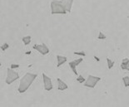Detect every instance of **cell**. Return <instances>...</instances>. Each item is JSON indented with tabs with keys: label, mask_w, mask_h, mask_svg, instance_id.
<instances>
[{
	"label": "cell",
	"mask_w": 129,
	"mask_h": 107,
	"mask_svg": "<svg viewBox=\"0 0 129 107\" xmlns=\"http://www.w3.org/2000/svg\"><path fill=\"white\" fill-rule=\"evenodd\" d=\"M9 47V45L8 44V43H4L2 46H1V49H2V51H5L7 50L8 48Z\"/></svg>",
	"instance_id": "15"
},
{
	"label": "cell",
	"mask_w": 129,
	"mask_h": 107,
	"mask_svg": "<svg viewBox=\"0 0 129 107\" xmlns=\"http://www.w3.org/2000/svg\"><path fill=\"white\" fill-rule=\"evenodd\" d=\"M107 37L102 32H99V34L98 36V39H106Z\"/></svg>",
	"instance_id": "16"
},
{
	"label": "cell",
	"mask_w": 129,
	"mask_h": 107,
	"mask_svg": "<svg viewBox=\"0 0 129 107\" xmlns=\"http://www.w3.org/2000/svg\"><path fill=\"white\" fill-rule=\"evenodd\" d=\"M107 62H108V69H112V67H113L114 64H115V62L113 61H112L111 59H109L108 57L107 58Z\"/></svg>",
	"instance_id": "13"
},
{
	"label": "cell",
	"mask_w": 129,
	"mask_h": 107,
	"mask_svg": "<svg viewBox=\"0 0 129 107\" xmlns=\"http://www.w3.org/2000/svg\"><path fill=\"white\" fill-rule=\"evenodd\" d=\"M100 81H101V78L98 77V76L89 75L87 76V79L86 80V81L84 82L83 86L85 87H88V88H94L96 86V85L98 84V82Z\"/></svg>",
	"instance_id": "4"
},
{
	"label": "cell",
	"mask_w": 129,
	"mask_h": 107,
	"mask_svg": "<svg viewBox=\"0 0 129 107\" xmlns=\"http://www.w3.org/2000/svg\"><path fill=\"white\" fill-rule=\"evenodd\" d=\"M62 4V5L64 6L66 10L68 11V13H70L72 10V6L73 4V0H61L60 1Z\"/></svg>",
	"instance_id": "7"
},
{
	"label": "cell",
	"mask_w": 129,
	"mask_h": 107,
	"mask_svg": "<svg viewBox=\"0 0 129 107\" xmlns=\"http://www.w3.org/2000/svg\"><path fill=\"white\" fill-rule=\"evenodd\" d=\"M18 67H19V65H18V64L11 65V68H12V69H15V68H18Z\"/></svg>",
	"instance_id": "19"
},
{
	"label": "cell",
	"mask_w": 129,
	"mask_h": 107,
	"mask_svg": "<svg viewBox=\"0 0 129 107\" xmlns=\"http://www.w3.org/2000/svg\"><path fill=\"white\" fill-rule=\"evenodd\" d=\"M31 39H32L31 36H26V37H23V38H22V41L23 42L24 45L28 46L29 43L31 42Z\"/></svg>",
	"instance_id": "11"
},
{
	"label": "cell",
	"mask_w": 129,
	"mask_h": 107,
	"mask_svg": "<svg viewBox=\"0 0 129 107\" xmlns=\"http://www.w3.org/2000/svg\"><path fill=\"white\" fill-rule=\"evenodd\" d=\"M57 67H61L62 65H63L68 60L66 57L59 56V55H57Z\"/></svg>",
	"instance_id": "9"
},
{
	"label": "cell",
	"mask_w": 129,
	"mask_h": 107,
	"mask_svg": "<svg viewBox=\"0 0 129 107\" xmlns=\"http://www.w3.org/2000/svg\"><path fill=\"white\" fill-rule=\"evenodd\" d=\"M129 67V59L125 58L122 60V64H121V68L122 70H127V68Z\"/></svg>",
	"instance_id": "10"
},
{
	"label": "cell",
	"mask_w": 129,
	"mask_h": 107,
	"mask_svg": "<svg viewBox=\"0 0 129 107\" xmlns=\"http://www.w3.org/2000/svg\"><path fill=\"white\" fill-rule=\"evenodd\" d=\"M43 76V85H44V89L46 90H53V84H52V80L49 76H46L45 73L42 74Z\"/></svg>",
	"instance_id": "6"
},
{
	"label": "cell",
	"mask_w": 129,
	"mask_h": 107,
	"mask_svg": "<svg viewBox=\"0 0 129 107\" xmlns=\"http://www.w3.org/2000/svg\"><path fill=\"white\" fill-rule=\"evenodd\" d=\"M74 55H78V56H83V57H85L86 56V53L84 52V51H74Z\"/></svg>",
	"instance_id": "17"
},
{
	"label": "cell",
	"mask_w": 129,
	"mask_h": 107,
	"mask_svg": "<svg viewBox=\"0 0 129 107\" xmlns=\"http://www.w3.org/2000/svg\"><path fill=\"white\" fill-rule=\"evenodd\" d=\"M33 48L34 50L38 51V52L41 53L42 55H47L49 53V49L44 43H43V44H36L33 46Z\"/></svg>",
	"instance_id": "5"
},
{
	"label": "cell",
	"mask_w": 129,
	"mask_h": 107,
	"mask_svg": "<svg viewBox=\"0 0 129 107\" xmlns=\"http://www.w3.org/2000/svg\"><path fill=\"white\" fill-rule=\"evenodd\" d=\"M77 81H78L79 83H83V82H85L86 81V80L82 76H79L78 77V79H77Z\"/></svg>",
	"instance_id": "18"
},
{
	"label": "cell",
	"mask_w": 129,
	"mask_h": 107,
	"mask_svg": "<svg viewBox=\"0 0 129 107\" xmlns=\"http://www.w3.org/2000/svg\"><path fill=\"white\" fill-rule=\"evenodd\" d=\"M68 88V86L65 83L64 81H62L60 78H57V89L59 90H65Z\"/></svg>",
	"instance_id": "8"
},
{
	"label": "cell",
	"mask_w": 129,
	"mask_h": 107,
	"mask_svg": "<svg viewBox=\"0 0 129 107\" xmlns=\"http://www.w3.org/2000/svg\"><path fill=\"white\" fill-rule=\"evenodd\" d=\"M69 67H70L71 69H72V71H73V73L75 74V75H78V72H77V70H76L77 65H76V63L74 62V61L69 62Z\"/></svg>",
	"instance_id": "12"
},
{
	"label": "cell",
	"mask_w": 129,
	"mask_h": 107,
	"mask_svg": "<svg viewBox=\"0 0 129 107\" xmlns=\"http://www.w3.org/2000/svg\"><path fill=\"white\" fill-rule=\"evenodd\" d=\"M122 81H123V83H124L125 87L129 86V77L128 76H124V77H122Z\"/></svg>",
	"instance_id": "14"
},
{
	"label": "cell",
	"mask_w": 129,
	"mask_h": 107,
	"mask_svg": "<svg viewBox=\"0 0 129 107\" xmlns=\"http://www.w3.org/2000/svg\"><path fill=\"white\" fill-rule=\"evenodd\" d=\"M51 13L52 14H66L68 11L60 1L53 0L51 2Z\"/></svg>",
	"instance_id": "2"
},
{
	"label": "cell",
	"mask_w": 129,
	"mask_h": 107,
	"mask_svg": "<svg viewBox=\"0 0 129 107\" xmlns=\"http://www.w3.org/2000/svg\"><path fill=\"white\" fill-rule=\"evenodd\" d=\"M30 53H31V51H27L26 52V54H30Z\"/></svg>",
	"instance_id": "21"
},
{
	"label": "cell",
	"mask_w": 129,
	"mask_h": 107,
	"mask_svg": "<svg viewBox=\"0 0 129 107\" xmlns=\"http://www.w3.org/2000/svg\"><path fill=\"white\" fill-rule=\"evenodd\" d=\"M127 71H129V67H128V68H127Z\"/></svg>",
	"instance_id": "22"
},
{
	"label": "cell",
	"mask_w": 129,
	"mask_h": 107,
	"mask_svg": "<svg viewBox=\"0 0 129 107\" xmlns=\"http://www.w3.org/2000/svg\"><path fill=\"white\" fill-rule=\"evenodd\" d=\"M36 78H37V74L27 72L20 80V83H19V86L18 89V92L22 94V93L27 91V90L29 88L30 86L33 84V82L34 81Z\"/></svg>",
	"instance_id": "1"
},
{
	"label": "cell",
	"mask_w": 129,
	"mask_h": 107,
	"mask_svg": "<svg viewBox=\"0 0 129 107\" xmlns=\"http://www.w3.org/2000/svg\"><path fill=\"white\" fill-rule=\"evenodd\" d=\"M94 58H95L96 60H97V61H98V62H99V61H100V59H99V58H98V57H94Z\"/></svg>",
	"instance_id": "20"
},
{
	"label": "cell",
	"mask_w": 129,
	"mask_h": 107,
	"mask_svg": "<svg viewBox=\"0 0 129 107\" xmlns=\"http://www.w3.org/2000/svg\"><path fill=\"white\" fill-rule=\"evenodd\" d=\"M8 74L6 78V83L8 85H11L13 82H14L16 80L19 79V75L18 72H16L14 69L12 68H8Z\"/></svg>",
	"instance_id": "3"
}]
</instances>
